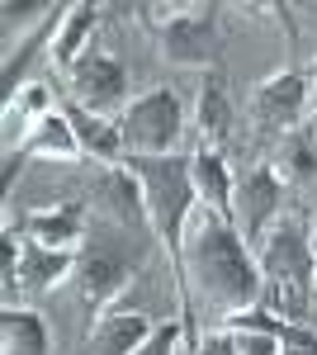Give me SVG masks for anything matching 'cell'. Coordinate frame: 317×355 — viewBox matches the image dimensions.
<instances>
[{
  "instance_id": "obj_1",
  "label": "cell",
  "mask_w": 317,
  "mask_h": 355,
  "mask_svg": "<svg viewBox=\"0 0 317 355\" xmlns=\"http://www.w3.org/2000/svg\"><path fill=\"white\" fill-rule=\"evenodd\" d=\"M185 284L228 322L237 313H251L265 294L256 251L237 237V227L213 218L209 209H194L185 232Z\"/></svg>"
},
{
  "instance_id": "obj_2",
  "label": "cell",
  "mask_w": 317,
  "mask_h": 355,
  "mask_svg": "<svg viewBox=\"0 0 317 355\" xmlns=\"http://www.w3.org/2000/svg\"><path fill=\"white\" fill-rule=\"evenodd\" d=\"M256 266H261L270 308L284 322L308 327L313 322V294H317V242L308 237V223L280 214V223L256 246Z\"/></svg>"
},
{
  "instance_id": "obj_3",
  "label": "cell",
  "mask_w": 317,
  "mask_h": 355,
  "mask_svg": "<svg viewBox=\"0 0 317 355\" xmlns=\"http://www.w3.org/2000/svg\"><path fill=\"white\" fill-rule=\"evenodd\" d=\"M137 19L157 38L166 62L175 67H209L223 43V5L185 0V5H137Z\"/></svg>"
},
{
  "instance_id": "obj_4",
  "label": "cell",
  "mask_w": 317,
  "mask_h": 355,
  "mask_svg": "<svg viewBox=\"0 0 317 355\" xmlns=\"http://www.w3.org/2000/svg\"><path fill=\"white\" fill-rule=\"evenodd\" d=\"M119 137H123V157H175L180 137H185V105L171 85H152L128 110L119 114Z\"/></svg>"
},
{
  "instance_id": "obj_5",
  "label": "cell",
  "mask_w": 317,
  "mask_h": 355,
  "mask_svg": "<svg viewBox=\"0 0 317 355\" xmlns=\"http://www.w3.org/2000/svg\"><path fill=\"white\" fill-rule=\"evenodd\" d=\"M137 270H142V242H132V237H90L76 251L80 303L90 313H105Z\"/></svg>"
},
{
  "instance_id": "obj_6",
  "label": "cell",
  "mask_w": 317,
  "mask_h": 355,
  "mask_svg": "<svg viewBox=\"0 0 317 355\" xmlns=\"http://www.w3.org/2000/svg\"><path fill=\"white\" fill-rule=\"evenodd\" d=\"M284 214V180L275 175V166H251L237 180V199H232V227L246 246H261L265 232Z\"/></svg>"
},
{
  "instance_id": "obj_7",
  "label": "cell",
  "mask_w": 317,
  "mask_h": 355,
  "mask_svg": "<svg viewBox=\"0 0 317 355\" xmlns=\"http://www.w3.org/2000/svg\"><path fill=\"white\" fill-rule=\"evenodd\" d=\"M67 90H71L76 105H85L90 114H105V119L114 110H128V100H123V90H128L123 67H119L109 53H95V48L67 71Z\"/></svg>"
},
{
  "instance_id": "obj_8",
  "label": "cell",
  "mask_w": 317,
  "mask_h": 355,
  "mask_svg": "<svg viewBox=\"0 0 317 355\" xmlns=\"http://www.w3.org/2000/svg\"><path fill=\"white\" fill-rule=\"evenodd\" d=\"M308 76L303 71H275V76H265L256 85V95H251V119L261 123L265 133H293L298 128V119L308 110Z\"/></svg>"
},
{
  "instance_id": "obj_9",
  "label": "cell",
  "mask_w": 317,
  "mask_h": 355,
  "mask_svg": "<svg viewBox=\"0 0 317 355\" xmlns=\"http://www.w3.org/2000/svg\"><path fill=\"white\" fill-rule=\"evenodd\" d=\"M152 331H157V322L142 308H105V313H95L85 346H90V355H132Z\"/></svg>"
},
{
  "instance_id": "obj_10",
  "label": "cell",
  "mask_w": 317,
  "mask_h": 355,
  "mask_svg": "<svg viewBox=\"0 0 317 355\" xmlns=\"http://www.w3.org/2000/svg\"><path fill=\"white\" fill-rule=\"evenodd\" d=\"M95 199H100V209H105V218L114 227H147V204H142V185H137V175H132L123 162L105 166V175L95 180ZM152 232V227H147Z\"/></svg>"
},
{
  "instance_id": "obj_11",
  "label": "cell",
  "mask_w": 317,
  "mask_h": 355,
  "mask_svg": "<svg viewBox=\"0 0 317 355\" xmlns=\"http://www.w3.org/2000/svg\"><path fill=\"white\" fill-rule=\"evenodd\" d=\"M24 237L38 246H53V251H80L85 246V209L71 204V199L48 204V209H28Z\"/></svg>"
},
{
  "instance_id": "obj_12",
  "label": "cell",
  "mask_w": 317,
  "mask_h": 355,
  "mask_svg": "<svg viewBox=\"0 0 317 355\" xmlns=\"http://www.w3.org/2000/svg\"><path fill=\"white\" fill-rule=\"evenodd\" d=\"M189 180H194V199H199V209H209L213 218L232 223L237 180L228 175V166H223V152H213V147H199V152H189Z\"/></svg>"
},
{
  "instance_id": "obj_13",
  "label": "cell",
  "mask_w": 317,
  "mask_h": 355,
  "mask_svg": "<svg viewBox=\"0 0 317 355\" xmlns=\"http://www.w3.org/2000/svg\"><path fill=\"white\" fill-rule=\"evenodd\" d=\"M100 15H105V5H90V0H76V5H67V10H62V24L53 28V43H48V57H53V67L62 71V76H67L80 57L90 53V48H85V38L95 33Z\"/></svg>"
},
{
  "instance_id": "obj_14",
  "label": "cell",
  "mask_w": 317,
  "mask_h": 355,
  "mask_svg": "<svg viewBox=\"0 0 317 355\" xmlns=\"http://www.w3.org/2000/svg\"><path fill=\"white\" fill-rule=\"evenodd\" d=\"M194 128H199V147L223 152L228 128H232V100H228V81H223L218 67H213L209 76H204V85H199V100H194Z\"/></svg>"
},
{
  "instance_id": "obj_15",
  "label": "cell",
  "mask_w": 317,
  "mask_h": 355,
  "mask_svg": "<svg viewBox=\"0 0 317 355\" xmlns=\"http://www.w3.org/2000/svg\"><path fill=\"white\" fill-rule=\"evenodd\" d=\"M10 152H19V157H43V162H80L85 152H80V142H76V128L67 123V114L53 110L43 123H33L24 133V142L19 147H10Z\"/></svg>"
},
{
  "instance_id": "obj_16",
  "label": "cell",
  "mask_w": 317,
  "mask_h": 355,
  "mask_svg": "<svg viewBox=\"0 0 317 355\" xmlns=\"http://www.w3.org/2000/svg\"><path fill=\"white\" fill-rule=\"evenodd\" d=\"M67 275H76V251H53V246L28 242L19 246V294H43L62 284Z\"/></svg>"
},
{
  "instance_id": "obj_17",
  "label": "cell",
  "mask_w": 317,
  "mask_h": 355,
  "mask_svg": "<svg viewBox=\"0 0 317 355\" xmlns=\"http://www.w3.org/2000/svg\"><path fill=\"white\" fill-rule=\"evenodd\" d=\"M62 114H67V123L76 128V142L85 157H95V162H123V137H119V123H109L105 114H90L85 105H76V100H67L62 105Z\"/></svg>"
},
{
  "instance_id": "obj_18",
  "label": "cell",
  "mask_w": 317,
  "mask_h": 355,
  "mask_svg": "<svg viewBox=\"0 0 317 355\" xmlns=\"http://www.w3.org/2000/svg\"><path fill=\"white\" fill-rule=\"evenodd\" d=\"M57 110V100H53V90L43 81H33V85H19L15 95H5V152L10 147H19L24 142V133L33 128V123H43L48 114Z\"/></svg>"
},
{
  "instance_id": "obj_19",
  "label": "cell",
  "mask_w": 317,
  "mask_h": 355,
  "mask_svg": "<svg viewBox=\"0 0 317 355\" xmlns=\"http://www.w3.org/2000/svg\"><path fill=\"white\" fill-rule=\"evenodd\" d=\"M0 351L5 355H48V327L33 308L0 313Z\"/></svg>"
},
{
  "instance_id": "obj_20",
  "label": "cell",
  "mask_w": 317,
  "mask_h": 355,
  "mask_svg": "<svg viewBox=\"0 0 317 355\" xmlns=\"http://www.w3.org/2000/svg\"><path fill=\"white\" fill-rule=\"evenodd\" d=\"M275 175L284 180V185H303V180H313L317 175V147H313V133L308 128H293L284 133L280 142V157H275Z\"/></svg>"
},
{
  "instance_id": "obj_21",
  "label": "cell",
  "mask_w": 317,
  "mask_h": 355,
  "mask_svg": "<svg viewBox=\"0 0 317 355\" xmlns=\"http://www.w3.org/2000/svg\"><path fill=\"white\" fill-rule=\"evenodd\" d=\"M180 346H185V322L175 318V322H161V327L152 331V336H147L132 355H175Z\"/></svg>"
},
{
  "instance_id": "obj_22",
  "label": "cell",
  "mask_w": 317,
  "mask_h": 355,
  "mask_svg": "<svg viewBox=\"0 0 317 355\" xmlns=\"http://www.w3.org/2000/svg\"><path fill=\"white\" fill-rule=\"evenodd\" d=\"M19 237H15V227H5V242H0V261H5V308H15L19 299Z\"/></svg>"
},
{
  "instance_id": "obj_23",
  "label": "cell",
  "mask_w": 317,
  "mask_h": 355,
  "mask_svg": "<svg viewBox=\"0 0 317 355\" xmlns=\"http://www.w3.org/2000/svg\"><path fill=\"white\" fill-rule=\"evenodd\" d=\"M232 331V327H228ZM237 355H280V336L275 331H251V327H237Z\"/></svg>"
},
{
  "instance_id": "obj_24",
  "label": "cell",
  "mask_w": 317,
  "mask_h": 355,
  "mask_svg": "<svg viewBox=\"0 0 317 355\" xmlns=\"http://www.w3.org/2000/svg\"><path fill=\"white\" fill-rule=\"evenodd\" d=\"M0 15H5V38H10L15 24H28V19H53L57 5H5Z\"/></svg>"
},
{
  "instance_id": "obj_25",
  "label": "cell",
  "mask_w": 317,
  "mask_h": 355,
  "mask_svg": "<svg viewBox=\"0 0 317 355\" xmlns=\"http://www.w3.org/2000/svg\"><path fill=\"white\" fill-rule=\"evenodd\" d=\"M313 105H317V85H313Z\"/></svg>"
}]
</instances>
